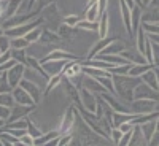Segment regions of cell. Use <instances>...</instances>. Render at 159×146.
<instances>
[{
    "label": "cell",
    "instance_id": "31",
    "mask_svg": "<svg viewBox=\"0 0 159 146\" xmlns=\"http://www.w3.org/2000/svg\"><path fill=\"white\" fill-rule=\"evenodd\" d=\"M110 134H111V138H113V141L118 144L119 143V140H121V137H123V132L121 130H116V129H110Z\"/></svg>",
    "mask_w": 159,
    "mask_h": 146
},
{
    "label": "cell",
    "instance_id": "9",
    "mask_svg": "<svg viewBox=\"0 0 159 146\" xmlns=\"http://www.w3.org/2000/svg\"><path fill=\"white\" fill-rule=\"evenodd\" d=\"M83 72V67L80 64H65V67H64V70H62V73H64V76H67V78H70V79H73L76 75H80Z\"/></svg>",
    "mask_w": 159,
    "mask_h": 146
},
{
    "label": "cell",
    "instance_id": "22",
    "mask_svg": "<svg viewBox=\"0 0 159 146\" xmlns=\"http://www.w3.org/2000/svg\"><path fill=\"white\" fill-rule=\"evenodd\" d=\"M0 105H7V107H13L15 105V97L10 92H3L0 94Z\"/></svg>",
    "mask_w": 159,
    "mask_h": 146
},
{
    "label": "cell",
    "instance_id": "5",
    "mask_svg": "<svg viewBox=\"0 0 159 146\" xmlns=\"http://www.w3.org/2000/svg\"><path fill=\"white\" fill-rule=\"evenodd\" d=\"M40 64H43V70L49 76H54V75L61 73L65 67V60H46V62H40Z\"/></svg>",
    "mask_w": 159,
    "mask_h": 146
},
{
    "label": "cell",
    "instance_id": "36",
    "mask_svg": "<svg viewBox=\"0 0 159 146\" xmlns=\"http://www.w3.org/2000/svg\"><path fill=\"white\" fill-rule=\"evenodd\" d=\"M142 2H143V3H142V7H145V5H148V3L151 2V0H142Z\"/></svg>",
    "mask_w": 159,
    "mask_h": 146
},
{
    "label": "cell",
    "instance_id": "37",
    "mask_svg": "<svg viewBox=\"0 0 159 146\" xmlns=\"http://www.w3.org/2000/svg\"><path fill=\"white\" fill-rule=\"evenodd\" d=\"M3 33H5V32L2 30V27H0V35H3Z\"/></svg>",
    "mask_w": 159,
    "mask_h": 146
},
{
    "label": "cell",
    "instance_id": "12",
    "mask_svg": "<svg viewBox=\"0 0 159 146\" xmlns=\"http://www.w3.org/2000/svg\"><path fill=\"white\" fill-rule=\"evenodd\" d=\"M140 129H142V135L145 137V140L150 141L151 137L154 135V130H156V122H154V119H153V121H148V122H143V126H142Z\"/></svg>",
    "mask_w": 159,
    "mask_h": 146
},
{
    "label": "cell",
    "instance_id": "3",
    "mask_svg": "<svg viewBox=\"0 0 159 146\" xmlns=\"http://www.w3.org/2000/svg\"><path fill=\"white\" fill-rule=\"evenodd\" d=\"M134 92H135V97L137 99H151V100H157L159 99V94H157V91H154L153 87H150L148 84H139L137 87H134Z\"/></svg>",
    "mask_w": 159,
    "mask_h": 146
},
{
    "label": "cell",
    "instance_id": "4",
    "mask_svg": "<svg viewBox=\"0 0 159 146\" xmlns=\"http://www.w3.org/2000/svg\"><path fill=\"white\" fill-rule=\"evenodd\" d=\"M13 97H15V102L19 103V105H34L35 103L34 99L29 95V92L21 86L13 87Z\"/></svg>",
    "mask_w": 159,
    "mask_h": 146
},
{
    "label": "cell",
    "instance_id": "14",
    "mask_svg": "<svg viewBox=\"0 0 159 146\" xmlns=\"http://www.w3.org/2000/svg\"><path fill=\"white\" fill-rule=\"evenodd\" d=\"M142 13H140V7H134L130 10V25H132V32L135 29H139V25L142 24Z\"/></svg>",
    "mask_w": 159,
    "mask_h": 146
},
{
    "label": "cell",
    "instance_id": "24",
    "mask_svg": "<svg viewBox=\"0 0 159 146\" xmlns=\"http://www.w3.org/2000/svg\"><path fill=\"white\" fill-rule=\"evenodd\" d=\"M61 78H62L61 73H57V75H54L52 78H49V84H48V87H46V94H48V92L54 87V86H57V84L61 83Z\"/></svg>",
    "mask_w": 159,
    "mask_h": 146
},
{
    "label": "cell",
    "instance_id": "26",
    "mask_svg": "<svg viewBox=\"0 0 159 146\" xmlns=\"http://www.w3.org/2000/svg\"><path fill=\"white\" fill-rule=\"evenodd\" d=\"M81 19H84V18H80V16H67V18H65V24H67L69 27H73V29H75Z\"/></svg>",
    "mask_w": 159,
    "mask_h": 146
},
{
    "label": "cell",
    "instance_id": "7",
    "mask_svg": "<svg viewBox=\"0 0 159 146\" xmlns=\"http://www.w3.org/2000/svg\"><path fill=\"white\" fill-rule=\"evenodd\" d=\"M18 86H21V87H24L25 91L29 92V95L34 99V102H38V99H40V89H38V86L35 84V83H32V81H27V79H21V83L18 84Z\"/></svg>",
    "mask_w": 159,
    "mask_h": 146
},
{
    "label": "cell",
    "instance_id": "23",
    "mask_svg": "<svg viewBox=\"0 0 159 146\" xmlns=\"http://www.w3.org/2000/svg\"><path fill=\"white\" fill-rule=\"evenodd\" d=\"M142 27L145 32H148V33H156L159 35V24H154V22H143L142 21Z\"/></svg>",
    "mask_w": 159,
    "mask_h": 146
},
{
    "label": "cell",
    "instance_id": "33",
    "mask_svg": "<svg viewBox=\"0 0 159 146\" xmlns=\"http://www.w3.org/2000/svg\"><path fill=\"white\" fill-rule=\"evenodd\" d=\"M7 3H8V0H2L0 2V16H3V13L7 10Z\"/></svg>",
    "mask_w": 159,
    "mask_h": 146
},
{
    "label": "cell",
    "instance_id": "15",
    "mask_svg": "<svg viewBox=\"0 0 159 146\" xmlns=\"http://www.w3.org/2000/svg\"><path fill=\"white\" fill-rule=\"evenodd\" d=\"M99 18H100V13H99L97 3L86 8V13H84V19L86 21H92V22H94V21H99Z\"/></svg>",
    "mask_w": 159,
    "mask_h": 146
},
{
    "label": "cell",
    "instance_id": "28",
    "mask_svg": "<svg viewBox=\"0 0 159 146\" xmlns=\"http://www.w3.org/2000/svg\"><path fill=\"white\" fill-rule=\"evenodd\" d=\"M10 114H11V107H7V105H0V117L7 121V119L10 117Z\"/></svg>",
    "mask_w": 159,
    "mask_h": 146
},
{
    "label": "cell",
    "instance_id": "8",
    "mask_svg": "<svg viewBox=\"0 0 159 146\" xmlns=\"http://www.w3.org/2000/svg\"><path fill=\"white\" fill-rule=\"evenodd\" d=\"M140 78L143 79V83H145V84H148L150 87H153L154 91H157V92H159L157 78H156V72H154V69H150L148 72H145V73H143Z\"/></svg>",
    "mask_w": 159,
    "mask_h": 146
},
{
    "label": "cell",
    "instance_id": "19",
    "mask_svg": "<svg viewBox=\"0 0 159 146\" xmlns=\"http://www.w3.org/2000/svg\"><path fill=\"white\" fill-rule=\"evenodd\" d=\"M111 42H113V40H105V38H100V42H99V43H97L94 48H92V49H91L89 59H92V57H94V56H96V52H100L103 48H107V46H108Z\"/></svg>",
    "mask_w": 159,
    "mask_h": 146
},
{
    "label": "cell",
    "instance_id": "34",
    "mask_svg": "<svg viewBox=\"0 0 159 146\" xmlns=\"http://www.w3.org/2000/svg\"><path fill=\"white\" fill-rule=\"evenodd\" d=\"M96 3H99V0H89L88 7H92V5H96ZM88 7H86V8H88Z\"/></svg>",
    "mask_w": 159,
    "mask_h": 146
},
{
    "label": "cell",
    "instance_id": "18",
    "mask_svg": "<svg viewBox=\"0 0 159 146\" xmlns=\"http://www.w3.org/2000/svg\"><path fill=\"white\" fill-rule=\"evenodd\" d=\"M123 49L124 48L121 45H118V42H115V40H113V42L108 45V48H103L100 52H102V54H119Z\"/></svg>",
    "mask_w": 159,
    "mask_h": 146
},
{
    "label": "cell",
    "instance_id": "11",
    "mask_svg": "<svg viewBox=\"0 0 159 146\" xmlns=\"http://www.w3.org/2000/svg\"><path fill=\"white\" fill-rule=\"evenodd\" d=\"M67 59H75V56L67 54V52H64V51H54V52H51V54L45 56L40 62H46V60H67Z\"/></svg>",
    "mask_w": 159,
    "mask_h": 146
},
{
    "label": "cell",
    "instance_id": "29",
    "mask_svg": "<svg viewBox=\"0 0 159 146\" xmlns=\"http://www.w3.org/2000/svg\"><path fill=\"white\" fill-rule=\"evenodd\" d=\"M34 137L30 135V134H22L21 137H19V143L21 144H34Z\"/></svg>",
    "mask_w": 159,
    "mask_h": 146
},
{
    "label": "cell",
    "instance_id": "21",
    "mask_svg": "<svg viewBox=\"0 0 159 146\" xmlns=\"http://www.w3.org/2000/svg\"><path fill=\"white\" fill-rule=\"evenodd\" d=\"M11 49V38L3 33V35H0V52H7Z\"/></svg>",
    "mask_w": 159,
    "mask_h": 146
},
{
    "label": "cell",
    "instance_id": "27",
    "mask_svg": "<svg viewBox=\"0 0 159 146\" xmlns=\"http://www.w3.org/2000/svg\"><path fill=\"white\" fill-rule=\"evenodd\" d=\"M151 46H153V64L154 67L159 69V43H154Z\"/></svg>",
    "mask_w": 159,
    "mask_h": 146
},
{
    "label": "cell",
    "instance_id": "10",
    "mask_svg": "<svg viewBox=\"0 0 159 146\" xmlns=\"http://www.w3.org/2000/svg\"><path fill=\"white\" fill-rule=\"evenodd\" d=\"M99 37L100 38H105L107 37V33H108V11L105 10L102 15H100V18H99Z\"/></svg>",
    "mask_w": 159,
    "mask_h": 146
},
{
    "label": "cell",
    "instance_id": "17",
    "mask_svg": "<svg viewBox=\"0 0 159 146\" xmlns=\"http://www.w3.org/2000/svg\"><path fill=\"white\" fill-rule=\"evenodd\" d=\"M30 43L25 40V37H16L11 38V49H25Z\"/></svg>",
    "mask_w": 159,
    "mask_h": 146
},
{
    "label": "cell",
    "instance_id": "13",
    "mask_svg": "<svg viewBox=\"0 0 159 146\" xmlns=\"http://www.w3.org/2000/svg\"><path fill=\"white\" fill-rule=\"evenodd\" d=\"M81 94H83V102H81V103L84 105L89 111L94 113V111H96V100H94V97H92V94H91L88 89H83Z\"/></svg>",
    "mask_w": 159,
    "mask_h": 146
},
{
    "label": "cell",
    "instance_id": "6",
    "mask_svg": "<svg viewBox=\"0 0 159 146\" xmlns=\"http://www.w3.org/2000/svg\"><path fill=\"white\" fill-rule=\"evenodd\" d=\"M153 105H154L153 102L139 99L134 105H132V110H134L137 114H147V113H151L153 111Z\"/></svg>",
    "mask_w": 159,
    "mask_h": 146
},
{
    "label": "cell",
    "instance_id": "25",
    "mask_svg": "<svg viewBox=\"0 0 159 146\" xmlns=\"http://www.w3.org/2000/svg\"><path fill=\"white\" fill-rule=\"evenodd\" d=\"M134 130H135V129H132V130H129V132H124L118 144H129V143L132 141V135H134Z\"/></svg>",
    "mask_w": 159,
    "mask_h": 146
},
{
    "label": "cell",
    "instance_id": "2",
    "mask_svg": "<svg viewBox=\"0 0 159 146\" xmlns=\"http://www.w3.org/2000/svg\"><path fill=\"white\" fill-rule=\"evenodd\" d=\"M38 22H40V19H37V21H32L30 24L29 22H25V24H21V25H16V27H13V29H8L5 33L8 35V37H13V38H16V37H24L27 32H30L32 29H35L37 25H38Z\"/></svg>",
    "mask_w": 159,
    "mask_h": 146
},
{
    "label": "cell",
    "instance_id": "1",
    "mask_svg": "<svg viewBox=\"0 0 159 146\" xmlns=\"http://www.w3.org/2000/svg\"><path fill=\"white\" fill-rule=\"evenodd\" d=\"M25 73V69H24V65L22 64H15L10 70H7V79H8V83L11 87H16L19 83H21V79H22V75Z\"/></svg>",
    "mask_w": 159,
    "mask_h": 146
},
{
    "label": "cell",
    "instance_id": "20",
    "mask_svg": "<svg viewBox=\"0 0 159 146\" xmlns=\"http://www.w3.org/2000/svg\"><path fill=\"white\" fill-rule=\"evenodd\" d=\"M24 37H25V40H27L29 43H35V42H38V38L42 37V27H35V29H32L30 32H27Z\"/></svg>",
    "mask_w": 159,
    "mask_h": 146
},
{
    "label": "cell",
    "instance_id": "38",
    "mask_svg": "<svg viewBox=\"0 0 159 146\" xmlns=\"http://www.w3.org/2000/svg\"><path fill=\"white\" fill-rule=\"evenodd\" d=\"M0 2H2V0H0Z\"/></svg>",
    "mask_w": 159,
    "mask_h": 146
},
{
    "label": "cell",
    "instance_id": "30",
    "mask_svg": "<svg viewBox=\"0 0 159 146\" xmlns=\"http://www.w3.org/2000/svg\"><path fill=\"white\" fill-rule=\"evenodd\" d=\"M25 127H27V122H25V121H18V119H16V121H13L11 124H8V129H25Z\"/></svg>",
    "mask_w": 159,
    "mask_h": 146
},
{
    "label": "cell",
    "instance_id": "35",
    "mask_svg": "<svg viewBox=\"0 0 159 146\" xmlns=\"http://www.w3.org/2000/svg\"><path fill=\"white\" fill-rule=\"evenodd\" d=\"M157 130H159V116L156 117V132H157Z\"/></svg>",
    "mask_w": 159,
    "mask_h": 146
},
{
    "label": "cell",
    "instance_id": "16",
    "mask_svg": "<svg viewBox=\"0 0 159 146\" xmlns=\"http://www.w3.org/2000/svg\"><path fill=\"white\" fill-rule=\"evenodd\" d=\"M147 37H145V30L142 27V24H140V27H139V33H137V51L140 52V54H143L145 52V43H147Z\"/></svg>",
    "mask_w": 159,
    "mask_h": 146
},
{
    "label": "cell",
    "instance_id": "32",
    "mask_svg": "<svg viewBox=\"0 0 159 146\" xmlns=\"http://www.w3.org/2000/svg\"><path fill=\"white\" fill-rule=\"evenodd\" d=\"M70 141H72V135H65V137L59 138V143L57 144H69Z\"/></svg>",
    "mask_w": 159,
    "mask_h": 146
}]
</instances>
